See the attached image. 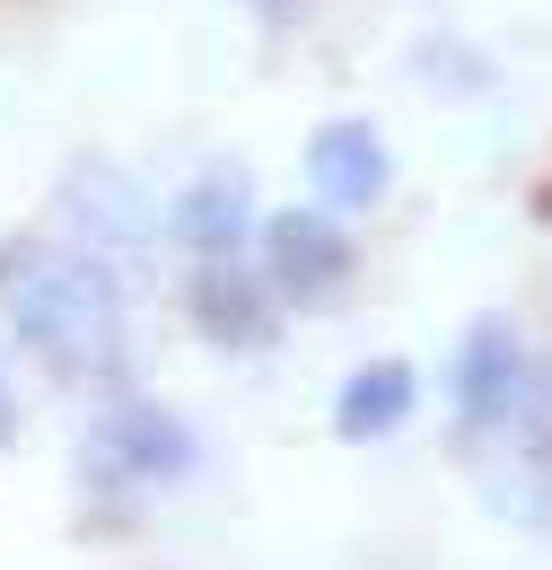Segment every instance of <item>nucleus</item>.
I'll use <instances>...</instances> for the list:
<instances>
[{
  "label": "nucleus",
  "mask_w": 552,
  "mask_h": 570,
  "mask_svg": "<svg viewBox=\"0 0 552 570\" xmlns=\"http://www.w3.org/2000/svg\"><path fill=\"white\" fill-rule=\"evenodd\" d=\"M0 325L62 386H115L132 368V298L53 228L0 237Z\"/></svg>",
  "instance_id": "1"
},
{
  "label": "nucleus",
  "mask_w": 552,
  "mask_h": 570,
  "mask_svg": "<svg viewBox=\"0 0 552 570\" xmlns=\"http://www.w3.org/2000/svg\"><path fill=\"white\" fill-rule=\"evenodd\" d=\"M53 237L79 246L106 282L132 298V289L158 282L167 212H158V194L140 185L132 167H115V158H70L62 176H53Z\"/></svg>",
  "instance_id": "2"
},
{
  "label": "nucleus",
  "mask_w": 552,
  "mask_h": 570,
  "mask_svg": "<svg viewBox=\"0 0 552 570\" xmlns=\"http://www.w3.org/2000/svg\"><path fill=\"white\" fill-rule=\"evenodd\" d=\"M255 273L280 307H325L334 289L359 273V246L334 212L316 203H289V212H264L255 219Z\"/></svg>",
  "instance_id": "3"
},
{
  "label": "nucleus",
  "mask_w": 552,
  "mask_h": 570,
  "mask_svg": "<svg viewBox=\"0 0 552 570\" xmlns=\"http://www.w3.org/2000/svg\"><path fill=\"white\" fill-rule=\"evenodd\" d=\"M88 474H97L106 492L176 483V474H194V430L176 422L167 404H149V395H115V404L88 422Z\"/></svg>",
  "instance_id": "4"
},
{
  "label": "nucleus",
  "mask_w": 552,
  "mask_h": 570,
  "mask_svg": "<svg viewBox=\"0 0 552 570\" xmlns=\"http://www.w3.org/2000/svg\"><path fill=\"white\" fill-rule=\"evenodd\" d=\"M526 368H535V352L518 343V325H509V316H474V325H465V343H456V368H447L456 422L474 430V439H500V430L518 422Z\"/></svg>",
  "instance_id": "5"
},
{
  "label": "nucleus",
  "mask_w": 552,
  "mask_h": 570,
  "mask_svg": "<svg viewBox=\"0 0 552 570\" xmlns=\"http://www.w3.org/2000/svg\"><path fill=\"white\" fill-rule=\"evenodd\" d=\"M307 203L334 219H359L386 203V185H395V158H386V132L377 124H359V115H334V124H316L307 132Z\"/></svg>",
  "instance_id": "6"
},
{
  "label": "nucleus",
  "mask_w": 552,
  "mask_h": 570,
  "mask_svg": "<svg viewBox=\"0 0 552 570\" xmlns=\"http://www.w3.org/2000/svg\"><path fill=\"white\" fill-rule=\"evenodd\" d=\"M255 176L237 167V158H210L185 176V194L167 203V246H185L194 264L210 255H255Z\"/></svg>",
  "instance_id": "7"
},
{
  "label": "nucleus",
  "mask_w": 552,
  "mask_h": 570,
  "mask_svg": "<svg viewBox=\"0 0 552 570\" xmlns=\"http://www.w3.org/2000/svg\"><path fill=\"white\" fill-rule=\"evenodd\" d=\"M185 316L203 325L219 352H264V343L280 334V298L264 289L255 255H210V264H194V282H185Z\"/></svg>",
  "instance_id": "8"
},
{
  "label": "nucleus",
  "mask_w": 552,
  "mask_h": 570,
  "mask_svg": "<svg viewBox=\"0 0 552 570\" xmlns=\"http://www.w3.org/2000/svg\"><path fill=\"white\" fill-rule=\"evenodd\" d=\"M413 404H421L413 360H359L343 377V395H334V430L368 448V439H395V430L413 422Z\"/></svg>",
  "instance_id": "9"
},
{
  "label": "nucleus",
  "mask_w": 552,
  "mask_h": 570,
  "mask_svg": "<svg viewBox=\"0 0 552 570\" xmlns=\"http://www.w3.org/2000/svg\"><path fill=\"white\" fill-rule=\"evenodd\" d=\"M18 439V377H9V352H0V448Z\"/></svg>",
  "instance_id": "10"
}]
</instances>
